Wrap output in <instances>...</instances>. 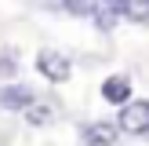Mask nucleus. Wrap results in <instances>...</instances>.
<instances>
[{
    "mask_svg": "<svg viewBox=\"0 0 149 146\" xmlns=\"http://www.w3.org/2000/svg\"><path fill=\"white\" fill-rule=\"evenodd\" d=\"M36 69H40V77H47L51 84H62V80H69L73 66H69V58H65L62 51H55V48H44L40 55H36Z\"/></svg>",
    "mask_w": 149,
    "mask_h": 146,
    "instance_id": "f257e3e1",
    "label": "nucleus"
},
{
    "mask_svg": "<svg viewBox=\"0 0 149 146\" xmlns=\"http://www.w3.org/2000/svg\"><path fill=\"white\" fill-rule=\"evenodd\" d=\"M116 128L120 131H131V135H146L149 131V99H138V102H127L116 117Z\"/></svg>",
    "mask_w": 149,
    "mask_h": 146,
    "instance_id": "f03ea898",
    "label": "nucleus"
},
{
    "mask_svg": "<svg viewBox=\"0 0 149 146\" xmlns=\"http://www.w3.org/2000/svg\"><path fill=\"white\" fill-rule=\"evenodd\" d=\"M0 106L4 110H33L36 95H33V88H26V84H11V88L0 91Z\"/></svg>",
    "mask_w": 149,
    "mask_h": 146,
    "instance_id": "7ed1b4c3",
    "label": "nucleus"
},
{
    "mask_svg": "<svg viewBox=\"0 0 149 146\" xmlns=\"http://www.w3.org/2000/svg\"><path fill=\"white\" fill-rule=\"evenodd\" d=\"M102 99L124 110L127 99H131V80L127 77H106V80H102Z\"/></svg>",
    "mask_w": 149,
    "mask_h": 146,
    "instance_id": "20e7f679",
    "label": "nucleus"
},
{
    "mask_svg": "<svg viewBox=\"0 0 149 146\" xmlns=\"http://www.w3.org/2000/svg\"><path fill=\"white\" fill-rule=\"evenodd\" d=\"M116 124H106V121H95V124H87L80 135H84V142L87 146H113L116 142Z\"/></svg>",
    "mask_w": 149,
    "mask_h": 146,
    "instance_id": "39448f33",
    "label": "nucleus"
},
{
    "mask_svg": "<svg viewBox=\"0 0 149 146\" xmlns=\"http://www.w3.org/2000/svg\"><path fill=\"white\" fill-rule=\"evenodd\" d=\"M120 18H131V22H149V4H116Z\"/></svg>",
    "mask_w": 149,
    "mask_h": 146,
    "instance_id": "423d86ee",
    "label": "nucleus"
},
{
    "mask_svg": "<svg viewBox=\"0 0 149 146\" xmlns=\"http://www.w3.org/2000/svg\"><path fill=\"white\" fill-rule=\"evenodd\" d=\"M26 117H29V124H47L51 121V110L47 106H33V110H26Z\"/></svg>",
    "mask_w": 149,
    "mask_h": 146,
    "instance_id": "0eeeda50",
    "label": "nucleus"
},
{
    "mask_svg": "<svg viewBox=\"0 0 149 146\" xmlns=\"http://www.w3.org/2000/svg\"><path fill=\"white\" fill-rule=\"evenodd\" d=\"M0 73H4V77L15 73V51H0Z\"/></svg>",
    "mask_w": 149,
    "mask_h": 146,
    "instance_id": "6e6552de",
    "label": "nucleus"
}]
</instances>
